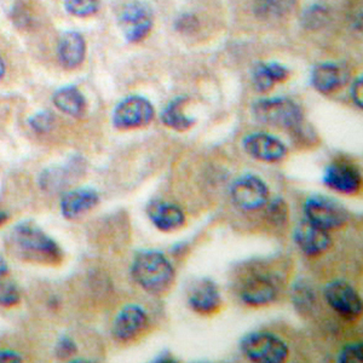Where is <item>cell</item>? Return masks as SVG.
I'll return each mask as SVG.
<instances>
[{
	"mask_svg": "<svg viewBox=\"0 0 363 363\" xmlns=\"http://www.w3.org/2000/svg\"><path fill=\"white\" fill-rule=\"evenodd\" d=\"M154 362L174 363L177 362V361H176L174 356L169 354V351H164V352H161L160 355L157 356V357L154 359Z\"/></svg>",
	"mask_w": 363,
	"mask_h": 363,
	"instance_id": "cell-36",
	"label": "cell"
},
{
	"mask_svg": "<svg viewBox=\"0 0 363 363\" xmlns=\"http://www.w3.org/2000/svg\"><path fill=\"white\" fill-rule=\"evenodd\" d=\"M253 116L262 124L296 130L301 126L303 113L299 106L286 97L264 99L253 104Z\"/></svg>",
	"mask_w": 363,
	"mask_h": 363,
	"instance_id": "cell-3",
	"label": "cell"
},
{
	"mask_svg": "<svg viewBox=\"0 0 363 363\" xmlns=\"http://www.w3.org/2000/svg\"><path fill=\"white\" fill-rule=\"evenodd\" d=\"M269 188L256 174H244L238 178L230 188L233 203L240 210L258 211L269 201Z\"/></svg>",
	"mask_w": 363,
	"mask_h": 363,
	"instance_id": "cell-7",
	"label": "cell"
},
{
	"mask_svg": "<svg viewBox=\"0 0 363 363\" xmlns=\"http://www.w3.org/2000/svg\"><path fill=\"white\" fill-rule=\"evenodd\" d=\"M6 272H8V264H6L4 258L0 256V280L4 279Z\"/></svg>",
	"mask_w": 363,
	"mask_h": 363,
	"instance_id": "cell-37",
	"label": "cell"
},
{
	"mask_svg": "<svg viewBox=\"0 0 363 363\" xmlns=\"http://www.w3.org/2000/svg\"><path fill=\"white\" fill-rule=\"evenodd\" d=\"M20 291L13 281L0 280V306H13L20 303Z\"/></svg>",
	"mask_w": 363,
	"mask_h": 363,
	"instance_id": "cell-28",
	"label": "cell"
},
{
	"mask_svg": "<svg viewBox=\"0 0 363 363\" xmlns=\"http://www.w3.org/2000/svg\"><path fill=\"white\" fill-rule=\"evenodd\" d=\"M241 351L252 362H285L289 355V345L280 337L268 332H253L241 340Z\"/></svg>",
	"mask_w": 363,
	"mask_h": 363,
	"instance_id": "cell-4",
	"label": "cell"
},
{
	"mask_svg": "<svg viewBox=\"0 0 363 363\" xmlns=\"http://www.w3.org/2000/svg\"><path fill=\"white\" fill-rule=\"evenodd\" d=\"M323 294L328 306L347 321H354L362 314L361 297L345 281H332Z\"/></svg>",
	"mask_w": 363,
	"mask_h": 363,
	"instance_id": "cell-8",
	"label": "cell"
},
{
	"mask_svg": "<svg viewBox=\"0 0 363 363\" xmlns=\"http://www.w3.org/2000/svg\"><path fill=\"white\" fill-rule=\"evenodd\" d=\"M362 79L359 78L351 86V99H352V101L355 102L356 106L359 108H362Z\"/></svg>",
	"mask_w": 363,
	"mask_h": 363,
	"instance_id": "cell-34",
	"label": "cell"
},
{
	"mask_svg": "<svg viewBox=\"0 0 363 363\" xmlns=\"http://www.w3.org/2000/svg\"><path fill=\"white\" fill-rule=\"evenodd\" d=\"M131 275L140 289L153 296L167 294L174 282V269L164 253L154 250L142 251L135 257Z\"/></svg>",
	"mask_w": 363,
	"mask_h": 363,
	"instance_id": "cell-2",
	"label": "cell"
},
{
	"mask_svg": "<svg viewBox=\"0 0 363 363\" xmlns=\"http://www.w3.org/2000/svg\"><path fill=\"white\" fill-rule=\"evenodd\" d=\"M77 351H78V347L74 340L67 335H63L58 339L55 347V352L60 359H70L77 354Z\"/></svg>",
	"mask_w": 363,
	"mask_h": 363,
	"instance_id": "cell-30",
	"label": "cell"
},
{
	"mask_svg": "<svg viewBox=\"0 0 363 363\" xmlns=\"http://www.w3.org/2000/svg\"><path fill=\"white\" fill-rule=\"evenodd\" d=\"M240 298L246 306L259 308L277 301L279 287L272 277L267 274H253L245 279L240 287Z\"/></svg>",
	"mask_w": 363,
	"mask_h": 363,
	"instance_id": "cell-11",
	"label": "cell"
},
{
	"mask_svg": "<svg viewBox=\"0 0 363 363\" xmlns=\"http://www.w3.org/2000/svg\"><path fill=\"white\" fill-rule=\"evenodd\" d=\"M9 216L6 212H3V211H0V225H3L5 222H8Z\"/></svg>",
	"mask_w": 363,
	"mask_h": 363,
	"instance_id": "cell-38",
	"label": "cell"
},
{
	"mask_svg": "<svg viewBox=\"0 0 363 363\" xmlns=\"http://www.w3.org/2000/svg\"><path fill=\"white\" fill-rule=\"evenodd\" d=\"M153 104L142 96H130L123 99L113 113V124L119 130L145 128L153 121Z\"/></svg>",
	"mask_w": 363,
	"mask_h": 363,
	"instance_id": "cell-6",
	"label": "cell"
},
{
	"mask_svg": "<svg viewBox=\"0 0 363 363\" xmlns=\"http://www.w3.org/2000/svg\"><path fill=\"white\" fill-rule=\"evenodd\" d=\"M148 315L137 304H128L120 310L113 322V337L119 342H130L148 326Z\"/></svg>",
	"mask_w": 363,
	"mask_h": 363,
	"instance_id": "cell-13",
	"label": "cell"
},
{
	"mask_svg": "<svg viewBox=\"0 0 363 363\" xmlns=\"http://www.w3.org/2000/svg\"><path fill=\"white\" fill-rule=\"evenodd\" d=\"M186 101L184 97H178L172 102H169L165 109L161 112V123L165 125L166 128L178 133H184L194 126L195 119L183 112V106L186 104Z\"/></svg>",
	"mask_w": 363,
	"mask_h": 363,
	"instance_id": "cell-22",
	"label": "cell"
},
{
	"mask_svg": "<svg viewBox=\"0 0 363 363\" xmlns=\"http://www.w3.org/2000/svg\"><path fill=\"white\" fill-rule=\"evenodd\" d=\"M340 363H361L363 361L362 342H354L342 347L338 355Z\"/></svg>",
	"mask_w": 363,
	"mask_h": 363,
	"instance_id": "cell-29",
	"label": "cell"
},
{
	"mask_svg": "<svg viewBox=\"0 0 363 363\" xmlns=\"http://www.w3.org/2000/svg\"><path fill=\"white\" fill-rule=\"evenodd\" d=\"M306 219L325 230L344 227L349 220V211L338 200L325 195H313L304 203Z\"/></svg>",
	"mask_w": 363,
	"mask_h": 363,
	"instance_id": "cell-5",
	"label": "cell"
},
{
	"mask_svg": "<svg viewBox=\"0 0 363 363\" xmlns=\"http://www.w3.org/2000/svg\"><path fill=\"white\" fill-rule=\"evenodd\" d=\"M86 55V43L78 32H66L58 43V58L66 68H75L83 63Z\"/></svg>",
	"mask_w": 363,
	"mask_h": 363,
	"instance_id": "cell-18",
	"label": "cell"
},
{
	"mask_svg": "<svg viewBox=\"0 0 363 363\" xmlns=\"http://www.w3.org/2000/svg\"><path fill=\"white\" fill-rule=\"evenodd\" d=\"M345 82V75L335 63H322L315 67L311 73V84L315 90L328 95L338 90Z\"/></svg>",
	"mask_w": 363,
	"mask_h": 363,
	"instance_id": "cell-19",
	"label": "cell"
},
{
	"mask_svg": "<svg viewBox=\"0 0 363 363\" xmlns=\"http://www.w3.org/2000/svg\"><path fill=\"white\" fill-rule=\"evenodd\" d=\"M294 4L296 0H256L255 11L263 18H274L289 13Z\"/></svg>",
	"mask_w": 363,
	"mask_h": 363,
	"instance_id": "cell-25",
	"label": "cell"
},
{
	"mask_svg": "<svg viewBox=\"0 0 363 363\" xmlns=\"http://www.w3.org/2000/svg\"><path fill=\"white\" fill-rule=\"evenodd\" d=\"M22 355L13 350H0V363L21 362Z\"/></svg>",
	"mask_w": 363,
	"mask_h": 363,
	"instance_id": "cell-35",
	"label": "cell"
},
{
	"mask_svg": "<svg viewBox=\"0 0 363 363\" xmlns=\"http://www.w3.org/2000/svg\"><path fill=\"white\" fill-rule=\"evenodd\" d=\"M323 184L344 195H356L361 190L362 178L359 169L347 161H333L323 174Z\"/></svg>",
	"mask_w": 363,
	"mask_h": 363,
	"instance_id": "cell-10",
	"label": "cell"
},
{
	"mask_svg": "<svg viewBox=\"0 0 363 363\" xmlns=\"http://www.w3.org/2000/svg\"><path fill=\"white\" fill-rule=\"evenodd\" d=\"M29 125L37 133H49L54 126V116L48 112L39 113L29 119Z\"/></svg>",
	"mask_w": 363,
	"mask_h": 363,
	"instance_id": "cell-31",
	"label": "cell"
},
{
	"mask_svg": "<svg viewBox=\"0 0 363 363\" xmlns=\"http://www.w3.org/2000/svg\"><path fill=\"white\" fill-rule=\"evenodd\" d=\"M242 148L250 157L262 162H279L287 155V147L277 137L264 133L247 135L242 140Z\"/></svg>",
	"mask_w": 363,
	"mask_h": 363,
	"instance_id": "cell-12",
	"label": "cell"
},
{
	"mask_svg": "<svg viewBox=\"0 0 363 363\" xmlns=\"http://www.w3.org/2000/svg\"><path fill=\"white\" fill-rule=\"evenodd\" d=\"M119 23L128 42L140 43L153 28V13L143 3H130L120 13Z\"/></svg>",
	"mask_w": 363,
	"mask_h": 363,
	"instance_id": "cell-9",
	"label": "cell"
},
{
	"mask_svg": "<svg viewBox=\"0 0 363 363\" xmlns=\"http://www.w3.org/2000/svg\"><path fill=\"white\" fill-rule=\"evenodd\" d=\"M5 246L18 259L40 264H57L62 251L54 239L30 222L13 225L6 234Z\"/></svg>",
	"mask_w": 363,
	"mask_h": 363,
	"instance_id": "cell-1",
	"label": "cell"
},
{
	"mask_svg": "<svg viewBox=\"0 0 363 363\" xmlns=\"http://www.w3.org/2000/svg\"><path fill=\"white\" fill-rule=\"evenodd\" d=\"M52 101L55 106L67 116L78 118L84 116L86 111V99L75 86L62 87L56 91Z\"/></svg>",
	"mask_w": 363,
	"mask_h": 363,
	"instance_id": "cell-21",
	"label": "cell"
},
{
	"mask_svg": "<svg viewBox=\"0 0 363 363\" xmlns=\"http://www.w3.org/2000/svg\"><path fill=\"white\" fill-rule=\"evenodd\" d=\"M99 203V195L91 188H77L68 190L61 198V213L69 220L79 218L91 210H94Z\"/></svg>",
	"mask_w": 363,
	"mask_h": 363,
	"instance_id": "cell-17",
	"label": "cell"
},
{
	"mask_svg": "<svg viewBox=\"0 0 363 363\" xmlns=\"http://www.w3.org/2000/svg\"><path fill=\"white\" fill-rule=\"evenodd\" d=\"M294 242L306 256L318 257L330 250L332 238L330 233L303 219L294 233Z\"/></svg>",
	"mask_w": 363,
	"mask_h": 363,
	"instance_id": "cell-14",
	"label": "cell"
},
{
	"mask_svg": "<svg viewBox=\"0 0 363 363\" xmlns=\"http://www.w3.org/2000/svg\"><path fill=\"white\" fill-rule=\"evenodd\" d=\"M265 218L268 223L277 227L285 225L289 222V205L282 198H274L265 205Z\"/></svg>",
	"mask_w": 363,
	"mask_h": 363,
	"instance_id": "cell-26",
	"label": "cell"
},
{
	"mask_svg": "<svg viewBox=\"0 0 363 363\" xmlns=\"http://www.w3.org/2000/svg\"><path fill=\"white\" fill-rule=\"evenodd\" d=\"M327 21L326 9L322 6H313L304 15V22L309 28H318Z\"/></svg>",
	"mask_w": 363,
	"mask_h": 363,
	"instance_id": "cell-32",
	"label": "cell"
},
{
	"mask_svg": "<svg viewBox=\"0 0 363 363\" xmlns=\"http://www.w3.org/2000/svg\"><path fill=\"white\" fill-rule=\"evenodd\" d=\"M145 211L154 227L162 233L178 230L186 224L184 212L174 203L153 200L147 205Z\"/></svg>",
	"mask_w": 363,
	"mask_h": 363,
	"instance_id": "cell-16",
	"label": "cell"
},
{
	"mask_svg": "<svg viewBox=\"0 0 363 363\" xmlns=\"http://www.w3.org/2000/svg\"><path fill=\"white\" fill-rule=\"evenodd\" d=\"M5 72V65L4 61H3V58L0 56V79L3 78V75H4Z\"/></svg>",
	"mask_w": 363,
	"mask_h": 363,
	"instance_id": "cell-39",
	"label": "cell"
},
{
	"mask_svg": "<svg viewBox=\"0 0 363 363\" xmlns=\"http://www.w3.org/2000/svg\"><path fill=\"white\" fill-rule=\"evenodd\" d=\"M99 0H66L68 13L78 17H89L99 11Z\"/></svg>",
	"mask_w": 363,
	"mask_h": 363,
	"instance_id": "cell-27",
	"label": "cell"
},
{
	"mask_svg": "<svg viewBox=\"0 0 363 363\" xmlns=\"http://www.w3.org/2000/svg\"><path fill=\"white\" fill-rule=\"evenodd\" d=\"M294 306L301 315L310 314L316 304V294L311 286L304 280L294 282L291 291Z\"/></svg>",
	"mask_w": 363,
	"mask_h": 363,
	"instance_id": "cell-24",
	"label": "cell"
},
{
	"mask_svg": "<svg viewBox=\"0 0 363 363\" xmlns=\"http://www.w3.org/2000/svg\"><path fill=\"white\" fill-rule=\"evenodd\" d=\"M188 304L200 315H213L223 304V298L215 281L203 277L194 282L188 294Z\"/></svg>",
	"mask_w": 363,
	"mask_h": 363,
	"instance_id": "cell-15",
	"label": "cell"
},
{
	"mask_svg": "<svg viewBox=\"0 0 363 363\" xmlns=\"http://www.w3.org/2000/svg\"><path fill=\"white\" fill-rule=\"evenodd\" d=\"M289 72L280 63H260L253 69V86L258 92H268L277 83L285 82Z\"/></svg>",
	"mask_w": 363,
	"mask_h": 363,
	"instance_id": "cell-20",
	"label": "cell"
},
{
	"mask_svg": "<svg viewBox=\"0 0 363 363\" xmlns=\"http://www.w3.org/2000/svg\"><path fill=\"white\" fill-rule=\"evenodd\" d=\"M176 27H177L178 30H181L183 33H189V32H194L195 29L198 28L199 22L191 15H183V16L178 18Z\"/></svg>",
	"mask_w": 363,
	"mask_h": 363,
	"instance_id": "cell-33",
	"label": "cell"
},
{
	"mask_svg": "<svg viewBox=\"0 0 363 363\" xmlns=\"http://www.w3.org/2000/svg\"><path fill=\"white\" fill-rule=\"evenodd\" d=\"M72 174H74L72 166H69V169L68 167H58V166L50 167L40 174L39 184L46 191L55 193V191H58V190L63 189V188L68 186L70 177L74 176Z\"/></svg>",
	"mask_w": 363,
	"mask_h": 363,
	"instance_id": "cell-23",
	"label": "cell"
}]
</instances>
